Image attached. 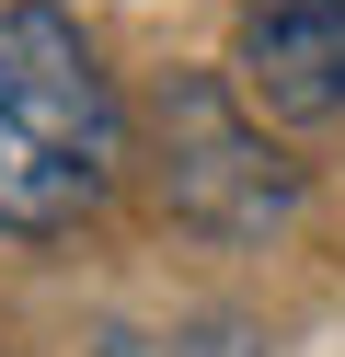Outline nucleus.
Wrapping results in <instances>:
<instances>
[{
  "label": "nucleus",
  "instance_id": "obj_3",
  "mask_svg": "<svg viewBox=\"0 0 345 357\" xmlns=\"http://www.w3.org/2000/svg\"><path fill=\"white\" fill-rule=\"evenodd\" d=\"M242 93L276 127L345 116V0H253L242 12Z\"/></svg>",
  "mask_w": 345,
  "mask_h": 357
},
{
  "label": "nucleus",
  "instance_id": "obj_1",
  "mask_svg": "<svg viewBox=\"0 0 345 357\" xmlns=\"http://www.w3.org/2000/svg\"><path fill=\"white\" fill-rule=\"evenodd\" d=\"M127 173V116L58 0H0V242H58Z\"/></svg>",
  "mask_w": 345,
  "mask_h": 357
},
{
  "label": "nucleus",
  "instance_id": "obj_2",
  "mask_svg": "<svg viewBox=\"0 0 345 357\" xmlns=\"http://www.w3.org/2000/svg\"><path fill=\"white\" fill-rule=\"evenodd\" d=\"M150 185L184 231L207 242H265L299 208V162L242 116V93H219L207 70H173L150 93Z\"/></svg>",
  "mask_w": 345,
  "mask_h": 357
}]
</instances>
